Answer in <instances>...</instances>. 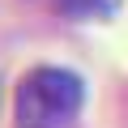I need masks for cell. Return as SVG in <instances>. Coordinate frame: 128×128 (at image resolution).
Segmentation results:
<instances>
[{"mask_svg": "<svg viewBox=\"0 0 128 128\" xmlns=\"http://www.w3.org/2000/svg\"><path fill=\"white\" fill-rule=\"evenodd\" d=\"M60 9L73 17H107L120 9V0H60Z\"/></svg>", "mask_w": 128, "mask_h": 128, "instance_id": "cell-2", "label": "cell"}, {"mask_svg": "<svg viewBox=\"0 0 128 128\" xmlns=\"http://www.w3.org/2000/svg\"><path fill=\"white\" fill-rule=\"evenodd\" d=\"M86 102V86L77 73L68 68H30L22 81H17V94H13V115H17V128H64Z\"/></svg>", "mask_w": 128, "mask_h": 128, "instance_id": "cell-1", "label": "cell"}]
</instances>
